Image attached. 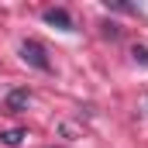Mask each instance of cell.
<instances>
[{"label":"cell","mask_w":148,"mask_h":148,"mask_svg":"<svg viewBox=\"0 0 148 148\" xmlns=\"http://www.w3.org/2000/svg\"><path fill=\"white\" fill-rule=\"evenodd\" d=\"M21 59H24L28 66H35L38 73H52V59H48L45 45H41V41H35V38H28V41L21 45Z\"/></svg>","instance_id":"obj_1"},{"label":"cell","mask_w":148,"mask_h":148,"mask_svg":"<svg viewBox=\"0 0 148 148\" xmlns=\"http://www.w3.org/2000/svg\"><path fill=\"white\" fill-rule=\"evenodd\" d=\"M41 17H45V24H55V28H62V31H73V28H76V24H73V14H69L66 7H48Z\"/></svg>","instance_id":"obj_2"},{"label":"cell","mask_w":148,"mask_h":148,"mask_svg":"<svg viewBox=\"0 0 148 148\" xmlns=\"http://www.w3.org/2000/svg\"><path fill=\"white\" fill-rule=\"evenodd\" d=\"M28 100H31L28 90H10L7 100H3V110H7V114H21L24 107H28Z\"/></svg>","instance_id":"obj_3"},{"label":"cell","mask_w":148,"mask_h":148,"mask_svg":"<svg viewBox=\"0 0 148 148\" xmlns=\"http://www.w3.org/2000/svg\"><path fill=\"white\" fill-rule=\"evenodd\" d=\"M21 138H24V131H21V127H14V131H3V134H0V141H3V145H21Z\"/></svg>","instance_id":"obj_4"},{"label":"cell","mask_w":148,"mask_h":148,"mask_svg":"<svg viewBox=\"0 0 148 148\" xmlns=\"http://www.w3.org/2000/svg\"><path fill=\"white\" fill-rule=\"evenodd\" d=\"M131 55H134V62L148 66V48H145V45H134V48H131Z\"/></svg>","instance_id":"obj_5"},{"label":"cell","mask_w":148,"mask_h":148,"mask_svg":"<svg viewBox=\"0 0 148 148\" xmlns=\"http://www.w3.org/2000/svg\"><path fill=\"white\" fill-rule=\"evenodd\" d=\"M103 35H107V38H117V35H121V28H117V24H103Z\"/></svg>","instance_id":"obj_6"}]
</instances>
